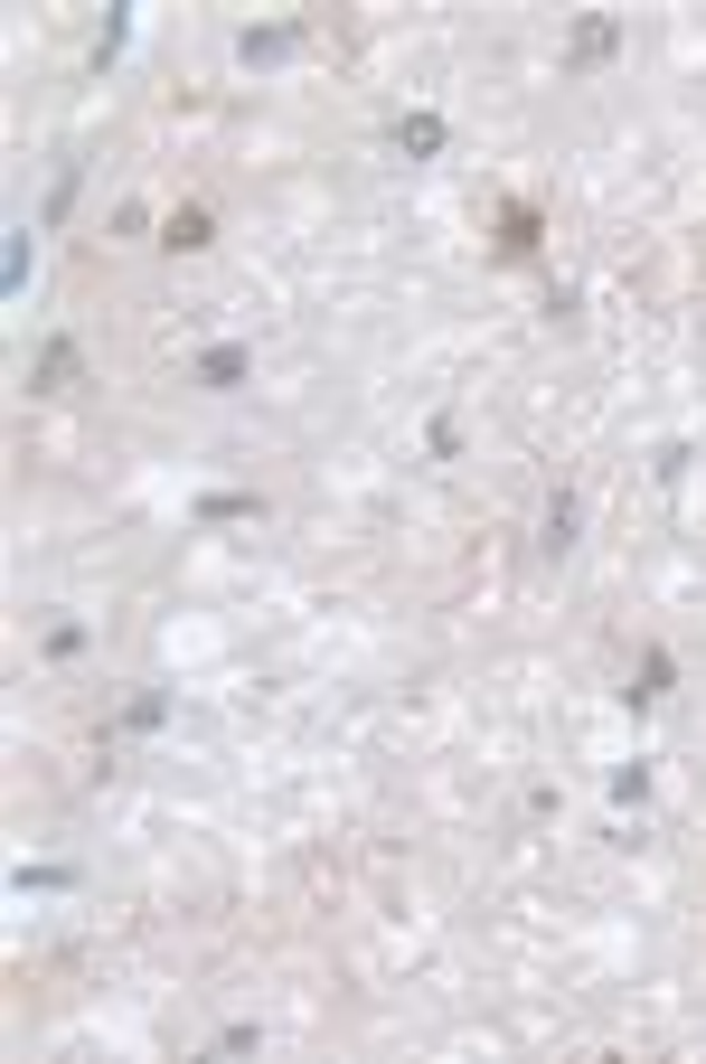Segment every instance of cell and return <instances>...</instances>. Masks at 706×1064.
I'll return each mask as SVG.
<instances>
[{"mask_svg":"<svg viewBox=\"0 0 706 1064\" xmlns=\"http://www.w3.org/2000/svg\"><path fill=\"white\" fill-rule=\"evenodd\" d=\"M199 378H208V387H235V378H245V349H208Z\"/></svg>","mask_w":706,"mask_h":1064,"instance_id":"obj_1","label":"cell"},{"mask_svg":"<svg viewBox=\"0 0 706 1064\" xmlns=\"http://www.w3.org/2000/svg\"><path fill=\"white\" fill-rule=\"evenodd\" d=\"M396 142H405V151H443V123H434V113H415V123H396Z\"/></svg>","mask_w":706,"mask_h":1064,"instance_id":"obj_2","label":"cell"}]
</instances>
